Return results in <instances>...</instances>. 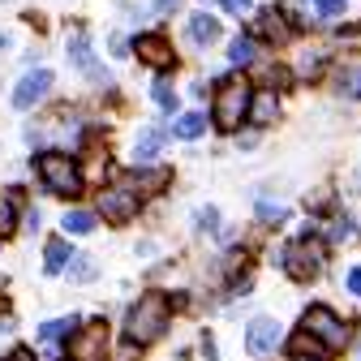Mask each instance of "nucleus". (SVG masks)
Segmentation results:
<instances>
[{"mask_svg":"<svg viewBox=\"0 0 361 361\" xmlns=\"http://www.w3.org/2000/svg\"><path fill=\"white\" fill-rule=\"evenodd\" d=\"M276 112H280L276 90H254V95H250V116H245V121H254V125L262 129V125L276 121Z\"/></svg>","mask_w":361,"mask_h":361,"instance_id":"nucleus-13","label":"nucleus"},{"mask_svg":"<svg viewBox=\"0 0 361 361\" xmlns=\"http://www.w3.org/2000/svg\"><path fill=\"white\" fill-rule=\"evenodd\" d=\"M301 331H310L314 340H323L331 353L348 344V327H344V319H340L336 310H327V305H310V310L301 314Z\"/></svg>","mask_w":361,"mask_h":361,"instance_id":"nucleus-4","label":"nucleus"},{"mask_svg":"<svg viewBox=\"0 0 361 361\" xmlns=\"http://www.w3.org/2000/svg\"><path fill=\"white\" fill-rule=\"evenodd\" d=\"M194 224H198V228H202V233H211V228H215V224H219V211H215V207H202V211L194 215Z\"/></svg>","mask_w":361,"mask_h":361,"instance_id":"nucleus-28","label":"nucleus"},{"mask_svg":"<svg viewBox=\"0 0 361 361\" xmlns=\"http://www.w3.org/2000/svg\"><path fill=\"white\" fill-rule=\"evenodd\" d=\"M18 202H22V194H5V198H0V237H9L18 228Z\"/></svg>","mask_w":361,"mask_h":361,"instance_id":"nucleus-21","label":"nucleus"},{"mask_svg":"<svg viewBox=\"0 0 361 361\" xmlns=\"http://www.w3.org/2000/svg\"><path fill=\"white\" fill-rule=\"evenodd\" d=\"M151 95H155V104H159L164 112H176V90H172L168 73H159V78H155V90H151Z\"/></svg>","mask_w":361,"mask_h":361,"instance_id":"nucleus-24","label":"nucleus"},{"mask_svg":"<svg viewBox=\"0 0 361 361\" xmlns=\"http://www.w3.org/2000/svg\"><path fill=\"white\" fill-rule=\"evenodd\" d=\"M138 348H142V344H133V340H125V348L116 353V361H133V353H138Z\"/></svg>","mask_w":361,"mask_h":361,"instance_id":"nucleus-32","label":"nucleus"},{"mask_svg":"<svg viewBox=\"0 0 361 361\" xmlns=\"http://www.w3.org/2000/svg\"><path fill=\"white\" fill-rule=\"evenodd\" d=\"M61 228L73 233V237H86V233H95V215H90V211H65Z\"/></svg>","mask_w":361,"mask_h":361,"instance_id":"nucleus-19","label":"nucleus"},{"mask_svg":"<svg viewBox=\"0 0 361 361\" xmlns=\"http://www.w3.org/2000/svg\"><path fill=\"white\" fill-rule=\"evenodd\" d=\"M168 319H172V301L164 293H142L125 314V340L151 344V340H159L168 331Z\"/></svg>","mask_w":361,"mask_h":361,"instance_id":"nucleus-1","label":"nucleus"},{"mask_svg":"<svg viewBox=\"0 0 361 361\" xmlns=\"http://www.w3.org/2000/svg\"><path fill=\"white\" fill-rule=\"evenodd\" d=\"M258 35H267V39H288V30H284V13L280 9H267V13H258Z\"/></svg>","mask_w":361,"mask_h":361,"instance_id":"nucleus-18","label":"nucleus"},{"mask_svg":"<svg viewBox=\"0 0 361 361\" xmlns=\"http://www.w3.org/2000/svg\"><path fill=\"white\" fill-rule=\"evenodd\" d=\"M280 323L276 319H254L250 327H245V353L250 357H271L276 353V344H280Z\"/></svg>","mask_w":361,"mask_h":361,"instance_id":"nucleus-9","label":"nucleus"},{"mask_svg":"<svg viewBox=\"0 0 361 361\" xmlns=\"http://www.w3.org/2000/svg\"><path fill=\"white\" fill-rule=\"evenodd\" d=\"M133 52H138V61H147V65H155V69L176 65L172 43H168V35H164V30H147V35H138V39H133Z\"/></svg>","mask_w":361,"mask_h":361,"instance_id":"nucleus-8","label":"nucleus"},{"mask_svg":"<svg viewBox=\"0 0 361 361\" xmlns=\"http://www.w3.org/2000/svg\"><path fill=\"white\" fill-rule=\"evenodd\" d=\"M219 5L228 9L233 18H241V13H250V9H254V0H219Z\"/></svg>","mask_w":361,"mask_h":361,"instance_id":"nucleus-30","label":"nucleus"},{"mask_svg":"<svg viewBox=\"0 0 361 361\" xmlns=\"http://www.w3.org/2000/svg\"><path fill=\"white\" fill-rule=\"evenodd\" d=\"M108 357V327L90 323L69 336V361H104Z\"/></svg>","mask_w":361,"mask_h":361,"instance_id":"nucleus-7","label":"nucleus"},{"mask_svg":"<svg viewBox=\"0 0 361 361\" xmlns=\"http://www.w3.org/2000/svg\"><path fill=\"white\" fill-rule=\"evenodd\" d=\"M69 61H73V69H82L86 78L108 82V73L95 65V52H90V39H86V35H73V39H69Z\"/></svg>","mask_w":361,"mask_h":361,"instance_id":"nucleus-12","label":"nucleus"},{"mask_svg":"<svg viewBox=\"0 0 361 361\" xmlns=\"http://www.w3.org/2000/svg\"><path fill=\"white\" fill-rule=\"evenodd\" d=\"M9 361H35V353H30V348H13Z\"/></svg>","mask_w":361,"mask_h":361,"instance_id":"nucleus-33","label":"nucleus"},{"mask_svg":"<svg viewBox=\"0 0 361 361\" xmlns=\"http://www.w3.org/2000/svg\"><path fill=\"white\" fill-rule=\"evenodd\" d=\"M357 361H361V348H357Z\"/></svg>","mask_w":361,"mask_h":361,"instance_id":"nucleus-36","label":"nucleus"},{"mask_svg":"<svg viewBox=\"0 0 361 361\" xmlns=\"http://www.w3.org/2000/svg\"><path fill=\"white\" fill-rule=\"evenodd\" d=\"M65 271H69V280H73V284H90V280H95V262H90L86 254H73Z\"/></svg>","mask_w":361,"mask_h":361,"instance_id":"nucleus-23","label":"nucleus"},{"mask_svg":"<svg viewBox=\"0 0 361 361\" xmlns=\"http://www.w3.org/2000/svg\"><path fill=\"white\" fill-rule=\"evenodd\" d=\"M284 215H288V211H284L280 202H258V219H262V224H280Z\"/></svg>","mask_w":361,"mask_h":361,"instance_id":"nucleus-27","label":"nucleus"},{"mask_svg":"<svg viewBox=\"0 0 361 361\" xmlns=\"http://www.w3.org/2000/svg\"><path fill=\"white\" fill-rule=\"evenodd\" d=\"M348 293H353V297H361V267H353V271H348Z\"/></svg>","mask_w":361,"mask_h":361,"instance_id":"nucleus-31","label":"nucleus"},{"mask_svg":"<svg viewBox=\"0 0 361 361\" xmlns=\"http://www.w3.org/2000/svg\"><path fill=\"white\" fill-rule=\"evenodd\" d=\"M314 9H319L323 18H340L344 13V0H314Z\"/></svg>","mask_w":361,"mask_h":361,"instance_id":"nucleus-29","label":"nucleus"},{"mask_svg":"<svg viewBox=\"0 0 361 361\" xmlns=\"http://www.w3.org/2000/svg\"><path fill=\"white\" fill-rule=\"evenodd\" d=\"M78 331V319L69 314V319H52V323H43L39 327V340L43 344H56V340H65V336H73Z\"/></svg>","mask_w":361,"mask_h":361,"instance_id":"nucleus-17","label":"nucleus"},{"mask_svg":"<svg viewBox=\"0 0 361 361\" xmlns=\"http://www.w3.org/2000/svg\"><path fill=\"white\" fill-rule=\"evenodd\" d=\"M138 207H142V198L133 194L129 185H112V190H99V215H104L108 224H129L133 215H138Z\"/></svg>","mask_w":361,"mask_h":361,"instance_id":"nucleus-6","label":"nucleus"},{"mask_svg":"<svg viewBox=\"0 0 361 361\" xmlns=\"http://www.w3.org/2000/svg\"><path fill=\"white\" fill-rule=\"evenodd\" d=\"M69 258H73V254H69V241H61V237H56V241H48V250H43V262H48V276H61V271L69 267Z\"/></svg>","mask_w":361,"mask_h":361,"instance_id":"nucleus-16","label":"nucleus"},{"mask_svg":"<svg viewBox=\"0 0 361 361\" xmlns=\"http://www.w3.org/2000/svg\"><path fill=\"white\" fill-rule=\"evenodd\" d=\"M353 237H357V224H353V219H348V215H344V219H336V224H331V241H353Z\"/></svg>","mask_w":361,"mask_h":361,"instance_id":"nucleus-26","label":"nucleus"},{"mask_svg":"<svg viewBox=\"0 0 361 361\" xmlns=\"http://www.w3.org/2000/svg\"><path fill=\"white\" fill-rule=\"evenodd\" d=\"M250 82H241V78H228V82H219V95H215V125L224 129V133H233V129H241V121L250 116Z\"/></svg>","mask_w":361,"mask_h":361,"instance_id":"nucleus-3","label":"nucleus"},{"mask_svg":"<svg viewBox=\"0 0 361 361\" xmlns=\"http://www.w3.org/2000/svg\"><path fill=\"white\" fill-rule=\"evenodd\" d=\"M202 129H207V116H202V112H185V116L176 121V138H185V142H194V138H198Z\"/></svg>","mask_w":361,"mask_h":361,"instance_id":"nucleus-22","label":"nucleus"},{"mask_svg":"<svg viewBox=\"0 0 361 361\" xmlns=\"http://www.w3.org/2000/svg\"><path fill=\"white\" fill-rule=\"evenodd\" d=\"M336 86H340V95H361V69L357 65H344L340 78H336Z\"/></svg>","mask_w":361,"mask_h":361,"instance_id":"nucleus-25","label":"nucleus"},{"mask_svg":"<svg viewBox=\"0 0 361 361\" xmlns=\"http://www.w3.org/2000/svg\"><path fill=\"white\" fill-rule=\"evenodd\" d=\"M190 39L198 43V48H202V43H215V39H219V22H215L211 13H194V18H190Z\"/></svg>","mask_w":361,"mask_h":361,"instance_id":"nucleus-15","label":"nucleus"},{"mask_svg":"<svg viewBox=\"0 0 361 361\" xmlns=\"http://www.w3.org/2000/svg\"><path fill=\"white\" fill-rule=\"evenodd\" d=\"M168 180H172V172H168V168H147V164H138V168L129 172V190L142 198V194H159Z\"/></svg>","mask_w":361,"mask_h":361,"instance_id":"nucleus-11","label":"nucleus"},{"mask_svg":"<svg viewBox=\"0 0 361 361\" xmlns=\"http://www.w3.org/2000/svg\"><path fill=\"white\" fill-rule=\"evenodd\" d=\"M52 90V73L48 69H35V73H26L22 82H18V90H13V108L18 112H30L43 95Z\"/></svg>","mask_w":361,"mask_h":361,"instance_id":"nucleus-10","label":"nucleus"},{"mask_svg":"<svg viewBox=\"0 0 361 361\" xmlns=\"http://www.w3.org/2000/svg\"><path fill=\"white\" fill-rule=\"evenodd\" d=\"M280 262H284V271H288L293 280H314V276L323 271V262H327V250L314 241V237H301V241H293V245L284 250Z\"/></svg>","mask_w":361,"mask_h":361,"instance_id":"nucleus-5","label":"nucleus"},{"mask_svg":"<svg viewBox=\"0 0 361 361\" xmlns=\"http://www.w3.org/2000/svg\"><path fill=\"white\" fill-rule=\"evenodd\" d=\"M9 48V35H0V52H5Z\"/></svg>","mask_w":361,"mask_h":361,"instance_id":"nucleus-35","label":"nucleus"},{"mask_svg":"<svg viewBox=\"0 0 361 361\" xmlns=\"http://www.w3.org/2000/svg\"><path fill=\"white\" fill-rule=\"evenodd\" d=\"M164 142H168V133H164V129H155V125L142 129V133H138V142H133V159H138V164H151V159L159 155Z\"/></svg>","mask_w":361,"mask_h":361,"instance_id":"nucleus-14","label":"nucleus"},{"mask_svg":"<svg viewBox=\"0 0 361 361\" xmlns=\"http://www.w3.org/2000/svg\"><path fill=\"white\" fill-rule=\"evenodd\" d=\"M176 5H180V0H159V5H155V9L164 13V9H176Z\"/></svg>","mask_w":361,"mask_h":361,"instance_id":"nucleus-34","label":"nucleus"},{"mask_svg":"<svg viewBox=\"0 0 361 361\" xmlns=\"http://www.w3.org/2000/svg\"><path fill=\"white\" fill-rule=\"evenodd\" d=\"M35 168H39V180L48 185V194H56V198H78L82 194V172L65 151H43Z\"/></svg>","mask_w":361,"mask_h":361,"instance_id":"nucleus-2","label":"nucleus"},{"mask_svg":"<svg viewBox=\"0 0 361 361\" xmlns=\"http://www.w3.org/2000/svg\"><path fill=\"white\" fill-rule=\"evenodd\" d=\"M254 56H258V43L245 35V39H233V48H228V61L237 65V69H250L254 65Z\"/></svg>","mask_w":361,"mask_h":361,"instance_id":"nucleus-20","label":"nucleus"}]
</instances>
